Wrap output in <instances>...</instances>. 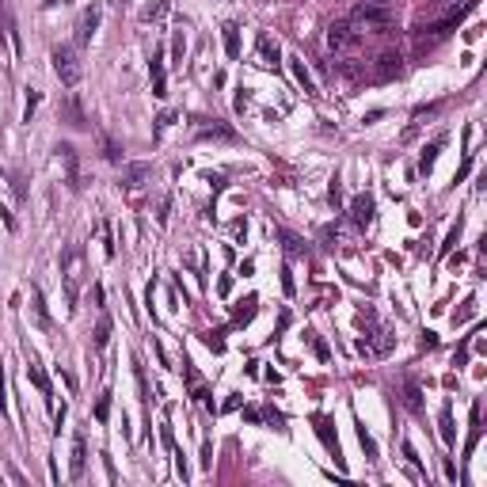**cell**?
I'll use <instances>...</instances> for the list:
<instances>
[{
    "instance_id": "18",
    "label": "cell",
    "mask_w": 487,
    "mask_h": 487,
    "mask_svg": "<svg viewBox=\"0 0 487 487\" xmlns=\"http://www.w3.org/2000/svg\"><path fill=\"white\" fill-rule=\"evenodd\" d=\"M442 145H445V137H438V141H430L423 149V157H419V172H423V175L434 172V160H438V152H442Z\"/></svg>"
},
{
    "instance_id": "4",
    "label": "cell",
    "mask_w": 487,
    "mask_h": 487,
    "mask_svg": "<svg viewBox=\"0 0 487 487\" xmlns=\"http://www.w3.org/2000/svg\"><path fill=\"white\" fill-rule=\"evenodd\" d=\"M354 19L358 23H365V27H388L392 23V8H385V4H358L354 8Z\"/></svg>"
},
{
    "instance_id": "25",
    "label": "cell",
    "mask_w": 487,
    "mask_h": 487,
    "mask_svg": "<svg viewBox=\"0 0 487 487\" xmlns=\"http://www.w3.org/2000/svg\"><path fill=\"white\" fill-rule=\"evenodd\" d=\"M400 69H404V65H400V58H396V54H385V58H381V77H400Z\"/></svg>"
},
{
    "instance_id": "40",
    "label": "cell",
    "mask_w": 487,
    "mask_h": 487,
    "mask_svg": "<svg viewBox=\"0 0 487 487\" xmlns=\"http://www.w3.org/2000/svg\"><path fill=\"white\" fill-rule=\"evenodd\" d=\"M118 4H122V8H126V4H129V0H118Z\"/></svg>"
},
{
    "instance_id": "31",
    "label": "cell",
    "mask_w": 487,
    "mask_h": 487,
    "mask_svg": "<svg viewBox=\"0 0 487 487\" xmlns=\"http://www.w3.org/2000/svg\"><path fill=\"white\" fill-rule=\"evenodd\" d=\"M472 312H476V301H472V297H468V301L461 305L457 312H453V324H465V320H468V316H472Z\"/></svg>"
},
{
    "instance_id": "1",
    "label": "cell",
    "mask_w": 487,
    "mask_h": 487,
    "mask_svg": "<svg viewBox=\"0 0 487 487\" xmlns=\"http://www.w3.org/2000/svg\"><path fill=\"white\" fill-rule=\"evenodd\" d=\"M61 278H65V297H69V305L77 308L80 278H84V248H80V244H69V248L61 251Z\"/></svg>"
},
{
    "instance_id": "16",
    "label": "cell",
    "mask_w": 487,
    "mask_h": 487,
    "mask_svg": "<svg viewBox=\"0 0 487 487\" xmlns=\"http://www.w3.org/2000/svg\"><path fill=\"white\" fill-rule=\"evenodd\" d=\"M259 58H263L266 69H278V42L271 35H259Z\"/></svg>"
},
{
    "instance_id": "14",
    "label": "cell",
    "mask_w": 487,
    "mask_h": 487,
    "mask_svg": "<svg viewBox=\"0 0 487 487\" xmlns=\"http://www.w3.org/2000/svg\"><path fill=\"white\" fill-rule=\"evenodd\" d=\"M84 461H88V445H84V438H72V461H69V476L72 480H80L84 476Z\"/></svg>"
},
{
    "instance_id": "9",
    "label": "cell",
    "mask_w": 487,
    "mask_h": 487,
    "mask_svg": "<svg viewBox=\"0 0 487 487\" xmlns=\"http://www.w3.org/2000/svg\"><path fill=\"white\" fill-rule=\"evenodd\" d=\"M312 426H316V438L324 442V449H328L335 461H343V453H339V438H335V430H331V419L328 415H316Z\"/></svg>"
},
{
    "instance_id": "36",
    "label": "cell",
    "mask_w": 487,
    "mask_h": 487,
    "mask_svg": "<svg viewBox=\"0 0 487 487\" xmlns=\"http://www.w3.org/2000/svg\"><path fill=\"white\" fill-rule=\"evenodd\" d=\"M172 122H175V115H172V111H164V115L157 118V129H168V126H172Z\"/></svg>"
},
{
    "instance_id": "34",
    "label": "cell",
    "mask_w": 487,
    "mask_h": 487,
    "mask_svg": "<svg viewBox=\"0 0 487 487\" xmlns=\"http://www.w3.org/2000/svg\"><path fill=\"white\" fill-rule=\"evenodd\" d=\"M465 362H468V343H461V351L453 354V365H457V369H461V365H465Z\"/></svg>"
},
{
    "instance_id": "2",
    "label": "cell",
    "mask_w": 487,
    "mask_h": 487,
    "mask_svg": "<svg viewBox=\"0 0 487 487\" xmlns=\"http://www.w3.org/2000/svg\"><path fill=\"white\" fill-rule=\"evenodd\" d=\"M54 72H58V80L65 88H77L80 84V77H84V65H80L77 58V50L72 46H54Z\"/></svg>"
},
{
    "instance_id": "38",
    "label": "cell",
    "mask_w": 487,
    "mask_h": 487,
    "mask_svg": "<svg viewBox=\"0 0 487 487\" xmlns=\"http://www.w3.org/2000/svg\"><path fill=\"white\" fill-rule=\"evenodd\" d=\"M369 4H385V8H392V4H396V0H369Z\"/></svg>"
},
{
    "instance_id": "28",
    "label": "cell",
    "mask_w": 487,
    "mask_h": 487,
    "mask_svg": "<svg viewBox=\"0 0 487 487\" xmlns=\"http://www.w3.org/2000/svg\"><path fill=\"white\" fill-rule=\"evenodd\" d=\"M358 442H362V449H365V457H369V461H377V445H373V438L369 434H365V426L358 423Z\"/></svg>"
},
{
    "instance_id": "7",
    "label": "cell",
    "mask_w": 487,
    "mask_h": 487,
    "mask_svg": "<svg viewBox=\"0 0 487 487\" xmlns=\"http://www.w3.org/2000/svg\"><path fill=\"white\" fill-rule=\"evenodd\" d=\"M358 42H362V35H358V31H351L346 23H335V27L328 31V46H331V50H354Z\"/></svg>"
},
{
    "instance_id": "5",
    "label": "cell",
    "mask_w": 487,
    "mask_h": 487,
    "mask_svg": "<svg viewBox=\"0 0 487 487\" xmlns=\"http://www.w3.org/2000/svg\"><path fill=\"white\" fill-rule=\"evenodd\" d=\"M99 19H103L99 4H92V8H84V12H80V19H77V42H80V46H88V42L95 38V27H99Z\"/></svg>"
},
{
    "instance_id": "29",
    "label": "cell",
    "mask_w": 487,
    "mask_h": 487,
    "mask_svg": "<svg viewBox=\"0 0 487 487\" xmlns=\"http://www.w3.org/2000/svg\"><path fill=\"white\" fill-rule=\"evenodd\" d=\"M240 305H244V308H237V324H248L251 316H255V305H259V301H255V297H248V301H240Z\"/></svg>"
},
{
    "instance_id": "27",
    "label": "cell",
    "mask_w": 487,
    "mask_h": 487,
    "mask_svg": "<svg viewBox=\"0 0 487 487\" xmlns=\"http://www.w3.org/2000/svg\"><path fill=\"white\" fill-rule=\"evenodd\" d=\"M164 12H168V0H157V4H149V8L141 12V19H145V23H152V19H160Z\"/></svg>"
},
{
    "instance_id": "23",
    "label": "cell",
    "mask_w": 487,
    "mask_h": 487,
    "mask_svg": "<svg viewBox=\"0 0 487 487\" xmlns=\"http://www.w3.org/2000/svg\"><path fill=\"white\" fill-rule=\"evenodd\" d=\"M278 237H282V244H286V255H294V259L305 255V240L301 237H294V232H286V229H282Z\"/></svg>"
},
{
    "instance_id": "30",
    "label": "cell",
    "mask_w": 487,
    "mask_h": 487,
    "mask_svg": "<svg viewBox=\"0 0 487 487\" xmlns=\"http://www.w3.org/2000/svg\"><path fill=\"white\" fill-rule=\"evenodd\" d=\"M107 415H111V392H103L99 404H95V419H99V423H107Z\"/></svg>"
},
{
    "instance_id": "33",
    "label": "cell",
    "mask_w": 487,
    "mask_h": 487,
    "mask_svg": "<svg viewBox=\"0 0 487 487\" xmlns=\"http://www.w3.org/2000/svg\"><path fill=\"white\" fill-rule=\"evenodd\" d=\"M461 240V225H453V229H449V237H445V244H442V251H438V255H449V251H453V244H457Z\"/></svg>"
},
{
    "instance_id": "11",
    "label": "cell",
    "mask_w": 487,
    "mask_h": 487,
    "mask_svg": "<svg viewBox=\"0 0 487 487\" xmlns=\"http://www.w3.org/2000/svg\"><path fill=\"white\" fill-rule=\"evenodd\" d=\"M58 160L65 164V175H69V186L80 191V172H77V149L72 145H58Z\"/></svg>"
},
{
    "instance_id": "3",
    "label": "cell",
    "mask_w": 487,
    "mask_h": 487,
    "mask_svg": "<svg viewBox=\"0 0 487 487\" xmlns=\"http://www.w3.org/2000/svg\"><path fill=\"white\" fill-rule=\"evenodd\" d=\"M194 137L198 141H237V129L225 126L221 118H198L194 122Z\"/></svg>"
},
{
    "instance_id": "13",
    "label": "cell",
    "mask_w": 487,
    "mask_h": 487,
    "mask_svg": "<svg viewBox=\"0 0 487 487\" xmlns=\"http://www.w3.org/2000/svg\"><path fill=\"white\" fill-rule=\"evenodd\" d=\"M27 377H31V385H35L42 396H54V388H50V377H46V369L38 365V358H35V354L27 358Z\"/></svg>"
},
{
    "instance_id": "20",
    "label": "cell",
    "mask_w": 487,
    "mask_h": 487,
    "mask_svg": "<svg viewBox=\"0 0 487 487\" xmlns=\"http://www.w3.org/2000/svg\"><path fill=\"white\" fill-rule=\"evenodd\" d=\"M289 69H294V77H297V84L305 88L308 95H316V84H312V77H308V69H305V61L301 58H289Z\"/></svg>"
},
{
    "instance_id": "10",
    "label": "cell",
    "mask_w": 487,
    "mask_h": 487,
    "mask_svg": "<svg viewBox=\"0 0 487 487\" xmlns=\"http://www.w3.org/2000/svg\"><path fill=\"white\" fill-rule=\"evenodd\" d=\"M400 404L411 411V415H423V388H419V381H400Z\"/></svg>"
},
{
    "instance_id": "37",
    "label": "cell",
    "mask_w": 487,
    "mask_h": 487,
    "mask_svg": "<svg viewBox=\"0 0 487 487\" xmlns=\"http://www.w3.org/2000/svg\"><path fill=\"white\" fill-rule=\"evenodd\" d=\"M35 107H38V92H31L27 95V122H31V115H35Z\"/></svg>"
},
{
    "instance_id": "19",
    "label": "cell",
    "mask_w": 487,
    "mask_h": 487,
    "mask_svg": "<svg viewBox=\"0 0 487 487\" xmlns=\"http://www.w3.org/2000/svg\"><path fill=\"white\" fill-rule=\"evenodd\" d=\"M438 423H442V442H445V449H453V442H457V430H453V408H449V404L442 408V419H438Z\"/></svg>"
},
{
    "instance_id": "15",
    "label": "cell",
    "mask_w": 487,
    "mask_h": 487,
    "mask_svg": "<svg viewBox=\"0 0 487 487\" xmlns=\"http://www.w3.org/2000/svg\"><path fill=\"white\" fill-rule=\"evenodd\" d=\"M145 179H149V164H129L126 172H122V186H126V191H137Z\"/></svg>"
},
{
    "instance_id": "35",
    "label": "cell",
    "mask_w": 487,
    "mask_h": 487,
    "mask_svg": "<svg viewBox=\"0 0 487 487\" xmlns=\"http://www.w3.org/2000/svg\"><path fill=\"white\" fill-rule=\"evenodd\" d=\"M282 286H286V294H294V274H289V266H282Z\"/></svg>"
},
{
    "instance_id": "24",
    "label": "cell",
    "mask_w": 487,
    "mask_h": 487,
    "mask_svg": "<svg viewBox=\"0 0 487 487\" xmlns=\"http://www.w3.org/2000/svg\"><path fill=\"white\" fill-rule=\"evenodd\" d=\"M183 50H186V35H183V27H175L172 31V65H183Z\"/></svg>"
},
{
    "instance_id": "32",
    "label": "cell",
    "mask_w": 487,
    "mask_h": 487,
    "mask_svg": "<svg viewBox=\"0 0 487 487\" xmlns=\"http://www.w3.org/2000/svg\"><path fill=\"white\" fill-rule=\"evenodd\" d=\"M103 157H107V160H111V164H118V160H122V152H118V145H115V141H111V137H103Z\"/></svg>"
},
{
    "instance_id": "8",
    "label": "cell",
    "mask_w": 487,
    "mask_h": 487,
    "mask_svg": "<svg viewBox=\"0 0 487 487\" xmlns=\"http://www.w3.org/2000/svg\"><path fill=\"white\" fill-rule=\"evenodd\" d=\"M373 194H358V198H351V221L358 225V229H369L373 225Z\"/></svg>"
},
{
    "instance_id": "17",
    "label": "cell",
    "mask_w": 487,
    "mask_h": 487,
    "mask_svg": "<svg viewBox=\"0 0 487 487\" xmlns=\"http://www.w3.org/2000/svg\"><path fill=\"white\" fill-rule=\"evenodd\" d=\"M221 35H225V54H229V58H240V23H225L221 27Z\"/></svg>"
},
{
    "instance_id": "39",
    "label": "cell",
    "mask_w": 487,
    "mask_h": 487,
    "mask_svg": "<svg viewBox=\"0 0 487 487\" xmlns=\"http://www.w3.org/2000/svg\"><path fill=\"white\" fill-rule=\"evenodd\" d=\"M4 8H8V0H0V12H4Z\"/></svg>"
},
{
    "instance_id": "12",
    "label": "cell",
    "mask_w": 487,
    "mask_h": 487,
    "mask_svg": "<svg viewBox=\"0 0 487 487\" xmlns=\"http://www.w3.org/2000/svg\"><path fill=\"white\" fill-rule=\"evenodd\" d=\"M480 434H484V404L472 400V430H468V442H465V457H472V449H476V442H480Z\"/></svg>"
},
{
    "instance_id": "22",
    "label": "cell",
    "mask_w": 487,
    "mask_h": 487,
    "mask_svg": "<svg viewBox=\"0 0 487 487\" xmlns=\"http://www.w3.org/2000/svg\"><path fill=\"white\" fill-rule=\"evenodd\" d=\"M65 118H69V126H88V118H84V111H80V103L77 99H65Z\"/></svg>"
},
{
    "instance_id": "21",
    "label": "cell",
    "mask_w": 487,
    "mask_h": 487,
    "mask_svg": "<svg viewBox=\"0 0 487 487\" xmlns=\"http://www.w3.org/2000/svg\"><path fill=\"white\" fill-rule=\"evenodd\" d=\"M92 343H95V351H103V346L111 343V316H103V320L95 324V335H92Z\"/></svg>"
},
{
    "instance_id": "6",
    "label": "cell",
    "mask_w": 487,
    "mask_h": 487,
    "mask_svg": "<svg viewBox=\"0 0 487 487\" xmlns=\"http://www.w3.org/2000/svg\"><path fill=\"white\" fill-rule=\"evenodd\" d=\"M149 77H152V95L157 99H164L168 95V77H164V50H152V58H149Z\"/></svg>"
},
{
    "instance_id": "26",
    "label": "cell",
    "mask_w": 487,
    "mask_h": 487,
    "mask_svg": "<svg viewBox=\"0 0 487 487\" xmlns=\"http://www.w3.org/2000/svg\"><path fill=\"white\" fill-rule=\"evenodd\" d=\"M305 339H308V346H312V351H316V358H320V362H328V358H331V351H328V346H324V339L316 335V331H305Z\"/></svg>"
}]
</instances>
